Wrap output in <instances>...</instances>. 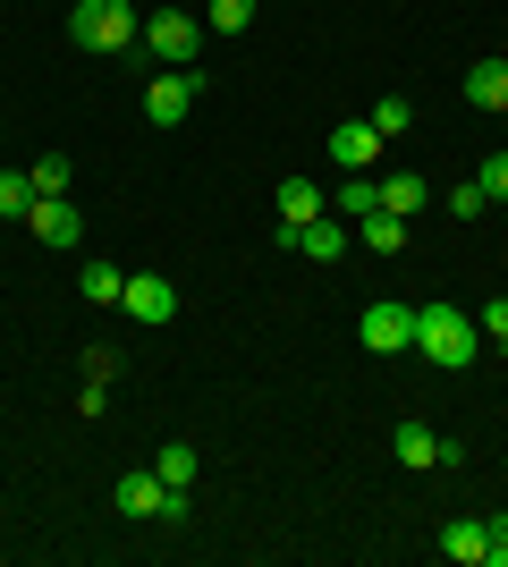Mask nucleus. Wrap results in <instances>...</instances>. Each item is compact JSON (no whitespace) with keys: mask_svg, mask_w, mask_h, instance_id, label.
Here are the masks:
<instances>
[{"mask_svg":"<svg viewBox=\"0 0 508 567\" xmlns=\"http://www.w3.org/2000/svg\"><path fill=\"white\" fill-rule=\"evenodd\" d=\"M484 543H491V534H484V525H449V534H440V550H449V559H458V567H484Z\"/></svg>","mask_w":508,"mask_h":567,"instance_id":"nucleus-18","label":"nucleus"},{"mask_svg":"<svg viewBox=\"0 0 508 567\" xmlns=\"http://www.w3.org/2000/svg\"><path fill=\"white\" fill-rule=\"evenodd\" d=\"M415 204H433V187H424V169H390V178H382V213H398V220H407Z\"/></svg>","mask_w":508,"mask_h":567,"instance_id":"nucleus-15","label":"nucleus"},{"mask_svg":"<svg viewBox=\"0 0 508 567\" xmlns=\"http://www.w3.org/2000/svg\"><path fill=\"white\" fill-rule=\"evenodd\" d=\"M475 331H484V339H500V348H508V297H491V306L475 313Z\"/></svg>","mask_w":508,"mask_h":567,"instance_id":"nucleus-25","label":"nucleus"},{"mask_svg":"<svg viewBox=\"0 0 508 567\" xmlns=\"http://www.w3.org/2000/svg\"><path fill=\"white\" fill-rule=\"evenodd\" d=\"M120 517H187V492H169L162 474H120Z\"/></svg>","mask_w":508,"mask_h":567,"instance_id":"nucleus-4","label":"nucleus"},{"mask_svg":"<svg viewBox=\"0 0 508 567\" xmlns=\"http://www.w3.org/2000/svg\"><path fill=\"white\" fill-rule=\"evenodd\" d=\"M484 195H491V204H508V153H491V162H484Z\"/></svg>","mask_w":508,"mask_h":567,"instance_id":"nucleus-27","label":"nucleus"},{"mask_svg":"<svg viewBox=\"0 0 508 567\" xmlns=\"http://www.w3.org/2000/svg\"><path fill=\"white\" fill-rule=\"evenodd\" d=\"M271 204H280V229H305V220L331 213V195H322L314 178H280V195H271Z\"/></svg>","mask_w":508,"mask_h":567,"instance_id":"nucleus-10","label":"nucleus"},{"mask_svg":"<svg viewBox=\"0 0 508 567\" xmlns=\"http://www.w3.org/2000/svg\"><path fill=\"white\" fill-rule=\"evenodd\" d=\"M25 178H34V195H69V162H60V153H43Z\"/></svg>","mask_w":508,"mask_h":567,"instance_id":"nucleus-23","label":"nucleus"},{"mask_svg":"<svg viewBox=\"0 0 508 567\" xmlns=\"http://www.w3.org/2000/svg\"><path fill=\"white\" fill-rule=\"evenodd\" d=\"M415 348L433 355V364H449V373H466L475 348H484V331H475L458 306H415Z\"/></svg>","mask_w":508,"mask_h":567,"instance_id":"nucleus-1","label":"nucleus"},{"mask_svg":"<svg viewBox=\"0 0 508 567\" xmlns=\"http://www.w3.org/2000/svg\"><path fill=\"white\" fill-rule=\"evenodd\" d=\"M390 450H398V466H407V474H424V466H440V432L433 424H398Z\"/></svg>","mask_w":508,"mask_h":567,"instance_id":"nucleus-14","label":"nucleus"},{"mask_svg":"<svg viewBox=\"0 0 508 567\" xmlns=\"http://www.w3.org/2000/svg\"><path fill=\"white\" fill-rule=\"evenodd\" d=\"M25 229L43 237V246H76V237H85V220H76V204H60V195H34Z\"/></svg>","mask_w":508,"mask_h":567,"instance_id":"nucleus-9","label":"nucleus"},{"mask_svg":"<svg viewBox=\"0 0 508 567\" xmlns=\"http://www.w3.org/2000/svg\"><path fill=\"white\" fill-rule=\"evenodd\" d=\"M69 34L85 51H127L136 34H145V18L127 9V0H76V18H69Z\"/></svg>","mask_w":508,"mask_h":567,"instance_id":"nucleus-2","label":"nucleus"},{"mask_svg":"<svg viewBox=\"0 0 508 567\" xmlns=\"http://www.w3.org/2000/svg\"><path fill=\"white\" fill-rule=\"evenodd\" d=\"M356 339H364L373 355H398V348H415V306H390V297H382V306H364Z\"/></svg>","mask_w":508,"mask_h":567,"instance_id":"nucleus-6","label":"nucleus"},{"mask_svg":"<svg viewBox=\"0 0 508 567\" xmlns=\"http://www.w3.org/2000/svg\"><path fill=\"white\" fill-rule=\"evenodd\" d=\"M153 474H162L169 492H187V483H195V450H187V441H169V450L153 457Z\"/></svg>","mask_w":508,"mask_h":567,"instance_id":"nucleus-20","label":"nucleus"},{"mask_svg":"<svg viewBox=\"0 0 508 567\" xmlns=\"http://www.w3.org/2000/svg\"><path fill=\"white\" fill-rule=\"evenodd\" d=\"M466 102L475 111H508V60H475L466 69Z\"/></svg>","mask_w":508,"mask_h":567,"instance_id":"nucleus-13","label":"nucleus"},{"mask_svg":"<svg viewBox=\"0 0 508 567\" xmlns=\"http://www.w3.org/2000/svg\"><path fill=\"white\" fill-rule=\"evenodd\" d=\"M34 213V178L25 169H0V220H25Z\"/></svg>","mask_w":508,"mask_h":567,"instance_id":"nucleus-19","label":"nucleus"},{"mask_svg":"<svg viewBox=\"0 0 508 567\" xmlns=\"http://www.w3.org/2000/svg\"><path fill=\"white\" fill-rule=\"evenodd\" d=\"M407 127H415V111H407L398 94H382V102H373V136H407Z\"/></svg>","mask_w":508,"mask_h":567,"instance_id":"nucleus-22","label":"nucleus"},{"mask_svg":"<svg viewBox=\"0 0 508 567\" xmlns=\"http://www.w3.org/2000/svg\"><path fill=\"white\" fill-rule=\"evenodd\" d=\"M331 162H339V169H373V162H382L373 118H348V127H331Z\"/></svg>","mask_w":508,"mask_h":567,"instance_id":"nucleus-11","label":"nucleus"},{"mask_svg":"<svg viewBox=\"0 0 508 567\" xmlns=\"http://www.w3.org/2000/svg\"><path fill=\"white\" fill-rule=\"evenodd\" d=\"M280 246H289V255H314V262H339L348 255V220L322 213V220H305V229H280Z\"/></svg>","mask_w":508,"mask_h":567,"instance_id":"nucleus-7","label":"nucleus"},{"mask_svg":"<svg viewBox=\"0 0 508 567\" xmlns=\"http://www.w3.org/2000/svg\"><path fill=\"white\" fill-rule=\"evenodd\" d=\"M195 94H204V69H169V76H153V85H145V118H153V127H178Z\"/></svg>","mask_w":508,"mask_h":567,"instance_id":"nucleus-5","label":"nucleus"},{"mask_svg":"<svg viewBox=\"0 0 508 567\" xmlns=\"http://www.w3.org/2000/svg\"><path fill=\"white\" fill-rule=\"evenodd\" d=\"M484 534H491V543H484V567H508V517H484Z\"/></svg>","mask_w":508,"mask_h":567,"instance_id":"nucleus-26","label":"nucleus"},{"mask_svg":"<svg viewBox=\"0 0 508 567\" xmlns=\"http://www.w3.org/2000/svg\"><path fill=\"white\" fill-rule=\"evenodd\" d=\"M356 237L373 246V255H398V246H407V220H398V213H364Z\"/></svg>","mask_w":508,"mask_h":567,"instance_id":"nucleus-17","label":"nucleus"},{"mask_svg":"<svg viewBox=\"0 0 508 567\" xmlns=\"http://www.w3.org/2000/svg\"><path fill=\"white\" fill-rule=\"evenodd\" d=\"M195 43H204V18H187V9H153L145 18V51L162 69H195Z\"/></svg>","mask_w":508,"mask_h":567,"instance_id":"nucleus-3","label":"nucleus"},{"mask_svg":"<svg viewBox=\"0 0 508 567\" xmlns=\"http://www.w3.org/2000/svg\"><path fill=\"white\" fill-rule=\"evenodd\" d=\"M449 213H458V220L491 213V195H484V178H458V187H449Z\"/></svg>","mask_w":508,"mask_h":567,"instance_id":"nucleus-24","label":"nucleus"},{"mask_svg":"<svg viewBox=\"0 0 508 567\" xmlns=\"http://www.w3.org/2000/svg\"><path fill=\"white\" fill-rule=\"evenodd\" d=\"M127 313H136V322H169V313H178V288L162 280V271H127V297H120Z\"/></svg>","mask_w":508,"mask_h":567,"instance_id":"nucleus-8","label":"nucleus"},{"mask_svg":"<svg viewBox=\"0 0 508 567\" xmlns=\"http://www.w3.org/2000/svg\"><path fill=\"white\" fill-rule=\"evenodd\" d=\"M76 288H85V306H120L127 271H120V262H85V280H76Z\"/></svg>","mask_w":508,"mask_h":567,"instance_id":"nucleus-16","label":"nucleus"},{"mask_svg":"<svg viewBox=\"0 0 508 567\" xmlns=\"http://www.w3.org/2000/svg\"><path fill=\"white\" fill-rule=\"evenodd\" d=\"M246 18H255V0H204V25H212V34H246Z\"/></svg>","mask_w":508,"mask_h":567,"instance_id":"nucleus-21","label":"nucleus"},{"mask_svg":"<svg viewBox=\"0 0 508 567\" xmlns=\"http://www.w3.org/2000/svg\"><path fill=\"white\" fill-rule=\"evenodd\" d=\"M331 213H339V220H364V213H382V178H373V169H348V178L331 187Z\"/></svg>","mask_w":508,"mask_h":567,"instance_id":"nucleus-12","label":"nucleus"}]
</instances>
